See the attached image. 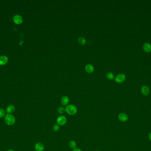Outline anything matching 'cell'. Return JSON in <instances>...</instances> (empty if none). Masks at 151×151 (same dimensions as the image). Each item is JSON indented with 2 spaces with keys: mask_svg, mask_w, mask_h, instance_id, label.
Masks as SVG:
<instances>
[{
  "mask_svg": "<svg viewBox=\"0 0 151 151\" xmlns=\"http://www.w3.org/2000/svg\"><path fill=\"white\" fill-rule=\"evenodd\" d=\"M65 112L68 114L73 116L75 115L77 112V107L73 104L68 105L66 106L65 108Z\"/></svg>",
  "mask_w": 151,
  "mask_h": 151,
  "instance_id": "cell-1",
  "label": "cell"
},
{
  "mask_svg": "<svg viewBox=\"0 0 151 151\" xmlns=\"http://www.w3.org/2000/svg\"><path fill=\"white\" fill-rule=\"evenodd\" d=\"M4 120L5 124L9 126L13 125L16 122L15 117L11 114H7L5 117Z\"/></svg>",
  "mask_w": 151,
  "mask_h": 151,
  "instance_id": "cell-2",
  "label": "cell"
},
{
  "mask_svg": "<svg viewBox=\"0 0 151 151\" xmlns=\"http://www.w3.org/2000/svg\"><path fill=\"white\" fill-rule=\"evenodd\" d=\"M67 121V118L65 116L61 115V116H59L57 118L56 122L58 125L60 126H62L66 124Z\"/></svg>",
  "mask_w": 151,
  "mask_h": 151,
  "instance_id": "cell-3",
  "label": "cell"
},
{
  "mask_svg": "<svg viewBox=\"0 0 151 151\" xmlns=\"http://www.w3.org/2000/svg\"><path fill=\"white\" fill-rule=\"evenodd\" d=\"M125 78L126 77L124 74H118L115 78V81L117 83H122L125 80Z\"/></svg>",
  "mask_w": 151,
  "mask_h": 151,
  "instance_id": "cell-4",
  "label": "cell"
},
{
  "mask_svg": "<svg viewBox=\"0 0 151 151\" xmlns=\"http://www.w3.org/2000/svg\"><path fill=\"white\" fill-rule=\"evenodd\" d=\"M22 17L19 15H16L13 17V21L17 24H20L23 22Z\"/></svg>",
  "mask_w": 151,
  "mask_h": 151,
  "instance_id": "cell-5",
  "label": "cell"
},
{
  "mask_svg": "<svg viewBox=\"0 0 151 151\" xmlns=\"http://www.w3.org/2000/svg\"><path fill=\"white\" fill-rule=\"evenodd\" d=\"M118 118L119 121H120L122 122H126L128 119V116L125 113H120L119 116Z\"/></svg>",
  "mask_w": 151,
  "mask_h": 151,
  "instance_id": "cell-6",
  "label": "cell"
},
{
  "mask_svg": "<svg viewBox=\"0 0 151 151\" xmlns=\"http://www.w3.org/2000/svg\"><path fill=\"white\" fill-rule=\"evenodd\" d=\"M35 148L36 151H44L45 146L42 143L38 142L35 145Z\"/></svg>",
  "mask_w": 151,
  "mask_h": 151,
  "instance_id": "cell-7",
  "label": "cell"
},
{
  "mask_svg": "<svg viewBox=\"0 0 151 151\" xmlns=\"http://www.w3.org/2000/svg\"><path fill=\"white\" fill-rule=\"evenodd\" d=\"M69 102V97L66 96L62 97L61 100V103L64 106H67Z\"/></svg>",
  "mask_w": 151,
  "mask_h": 151,
  "instance_id": "cell-8",
  "label": "cell"
},
{
  "mask_svg": "<svg viewBox=\"0 0 151 151\" xmlns=\"http://www.w3.org/2000/svg\"><path fill=\"white\" fill-rule=\"evenodd\" d=\"M142 93L144 95H148L150 92L149 88L147 86H143L141 88Z\"/></svg>",
  "mask_w": 151,
  "mask_h": 151,
  "instance_id": "cell-9",
  "label": "cell"
},
{
  "mask_svg": "<svg viewBox=\"0 0 151 151\" xmlns=\"http://www.w3.org/2000/svg\"><path fill=\"white\" fill-rule=\"evenodd\" d=\"M15 110V107L13 105H10L7 106L5 112H7V114H12V113L14 112Z\"/></svg>",
  "mask_w": 151,
  "mask_h": 151,
  "instance_id": "cell-10",
  "label": "cell"
},
{
  "mask_svg": "<svg viewBox=\"0 0 151 151\" xmlns=\"http://www.w3.org/2000/svg\"><path fill=\"white\" fill-rule=\"evenodd\" d=\"M8 61V58L5 55H1L0 56V65L6 64Z\"/></svg>",
  "mask_w": 151,
  "mask_h": 151,
  "instance_id": "cell-11",
  "label": "cell"
},
{
  "mask_svg": "<svg viewBox=\"0 0 151 151\" xmlns=\"http://www.w3.org/2000/svg\"><path fill=\"white\" fill-rule=\"evenodd\" d=\"M143 50L146 52H151V45L148 43H145L143 46Z\"/></svg>",
  "mask_w": 151,
  "mask_h": 151,
  "instance_id": "cell-12",
  "label": "cell"
},
{
  "mask_svg": "<svg viewBox=\"0 0 151 151\" xmlns=\"http://www.w3.org/2000/svg\"><path fill=\"white\" fill-rule=\"evenodd\" d=\"M85 71H86V72H87V73H92L94 71V68L92 65L88 64L85 66Z\"/></svg>",
  "mask_w": 151,
  "mask_h": 151,
  "instance_id": "cell-13",
  "label": "cell"
},
{
  "mask_svg": "<svg viewBox=\"0 0 151 151\" xmlns=\"http://www.w3.org/2000/svg\"><path fill=\"white\" fill-rule=\"evenodd\" d=\"M69 147L71 148V149H74L75 148H76L77 147V143L75 141H70L69 142Z\"/></svg>",
  "mask_w": 151,
  "mask_h": 151,
  "instance_id": "cell-14",
  "label": "cell"
},
{
  "mask_svg": "<svg viewBox=\"0 0 151 151\" xmlns=\"http://www.w3.org/2000/svg\"><path fill=\"white\" fill-rule=\"evenodd\" d=\"M78 42L80 45H84L86 44V39L83 37H80L78 38Z\"/></svg>",
  "mask_w": 151,
  "mask_h": 151,
  "instance_id": "cell-15",
  "label": "cell"
},
{
  "mask_svg": "<svg viewBox=\"0 0 151 151\" xmlns=\"http://www.w3.org/2000/svg\"><path fill=\"white\" fill-rule=\"evenodd\" d=\"M57 112L60 114H62L65 112V109L63 107H59L57 109Z\"/></svg>",
  "mask_w": 151,
  "mask_h": 151,
  "instance_id": "cell-16",
  "label": "cell"
},
{
  "mask_svg": "<svg viewBox=\"0 0 151 151\" xmlns=\"http://www.w3.org/2000/svg\"><path fill=\"white\" fill-rule=\"evenodd\" d=\"M5 112V111L3 109L0 108V118H2L5 117L6 115Z\"/></svg>",
  "mask_w": 151,
  "mask_h": 151,
  "instance_id": "cell-17",
  "label": "cell"
},
{
  "mask_svg": "<svg viewBox=\"0 0 151 151\" xmlns=\"http://www.w3.org/2000/svg\"><path fill=\"white\" fill-rule=\"evenodd\" d=\"M106 77L108 79L110 80H113L114 78V74H113L112 72H108L106 74Z\"/></svg>",
  "mask_w": 151,
  "mask_h": 151,
  "instance_id": "cell-18",
  "label": "cell"
},
{
  "mask_svg": "<svg viewBox=\"0 0 151 151\" xmlns=\"http://www.w3.org/2000/svg\"><path fill=\"white\" fill-rule=\"evenodd\" d=\"M59 129H60V125H58V124H55L53 126V130L55 132L58 131L59 130Z\"/></svg>",
  "mask_w": 151,
  "mask_h": 151,
  "instance_id": "cell-19",
  "label": "cell"
},
{
  "mask_svg": "<svg viewBox=\"0 0 151 151\" xmlns=\"http://www.w3.org/2000/svg\"><path fill=\"white\" fill-rule=\"evenodd\" d=\"M73 151H82L81 149H80V148H76L74 149H73Z\"/></svg>",
  "mask_w": 151,
  "mask_h": 151,
  "instance_id": "cell-20",
  "label": "cell"
},
{
  "mask_svg": "<svg viewBox=\"0 0 151 151\" xmlns=\"http://www.w3.org/2000/svg\"><path fill=\"white\" fill-rule=\"evenodd\" d=\"M148 137L150 140V141H151V132L149 133V134L148 135Z\"/></svg>",
  "mask_w": 151,
  "mask_h": 151,
  "instance_id": "cell-21",
  "label": "cell"
},
{
  "mask_svg": "<svg viewBox=\"0 0 151 151\" xmlns=\"http://www.w3.org/2000/svg\"><path fill=\"white\" fill-rule=\"evenodd\" d=\"M7 151H14L13 149H9V150H8Z\"/></svg>",
  "mask_w": 151,
  "mask_h": 151,
  "instance_id": "cell-22",
  "label": "cell"
},
{
  "mask_svg": "<svg viewBox=\"0 0 151 151\" xmlns=\"http://www.w3.org/2000/svg\"><path fill=\"white\" fill-rule=\"evenodd\" d=\"M99 151V150H96V151Z\"/></svg>",
  "mask_w": 151,
  "mask_h": 151,
  "instance_id": "cell-23",
  "label": "cell"
}]
</instances>
